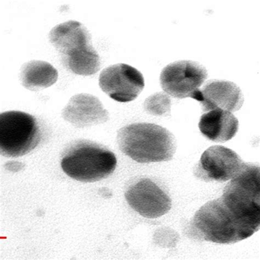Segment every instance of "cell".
I'll list each match as a JSON object with an SVG mask.
<instances>
[{"mask_svg": "<svg viewBox=\"0 0 260 260\" xmlns=\"http://www.w3.org/2000/svg\"><path fill=\"white\" fill-rule=\"evenodd\" d=\"M49 38L68 71L90 76L100 70V55L92 46L90 32L83 24L72 20L59 24L51 29Z\"/></svg>", "mask_w": 260, "mask_h": 260, "instance_id": "obj_1", "label": "cell"}, {"mask_svg": "<svg viewBox=\"0 0 260 260\" xmlns=\"http://www.w3.org/2000/svg\"><path fill=\"white\" fill-rule=\"evenodd\" d=\"M117 142L123 153L140 163L169 161L176 149L173 134L151 123H135L122 127Z\"/></svg>", "mask_w": 260, "mask_h": 260, "instance_id": "obj_2", "label": "cell"}, {"mask_svg": "<svg viewBox=\"0 0 260 260\" xmlns=\"http://www.w3.org/2000/svg\"><path fill=\"white\" fill-rule=\"evenodd\" d=\"M189 227L190 236L198 240L221 244L240 242L255 233L239 221L220 198L198 210Z\"/></svg>", "mask_w": 260, "mask_h": 260, "instance_id": "obj_3", "label": "cell"}, {"mask_svg": "<svg viewBox=\"0 0 260 260\" xmlns=\"http://www.w3.org/2000/svg\"><path fill=\"white\" fill-rule=\"evenodd\" d=\"M115 154L97 143L81 141L67 150L61 161L63 172L72 179L94 182L106 179L114 172Z\"/></svg>", "mask_w": 260, "mask_h": 260, "instance_id": "obj_4", "label": "cell"}, {"mask_svg": "<svg viewBox=\"0 0 260 260\" xmlns=\"http://www.w3.org/2000/svg\"><path fill=\"white\" fill-rule=\"evenodd\" d=\"M39 123L34 116L12 111L0 114V153L6 157L22 156L35 149L42 140Z\"/></svg>", "mask_w": 260, "mask_h": 260, "instance_id": "obj_5", "label": "cell"}, {"mask_svg": "<svg viewBox=\"0 0 260 260\" xmlns=\"http://www.w3.org/2000/svg\"><path fill=\"white\" fill-rule=\"evenodd\" d=\"M207 77V70L202 64L184 60L175 61L164 68L160 82L162 90L173 98L195 99Z\"/></svg>", "mask_w": 260, "mask_h": 260, "instance_id": "obj_6", "label": "cell"}, {"mask_svg": "<svg viewBox=\"0 0 260 260\" xmlns=\"http://www.w3.org/2000/svg\"><path fill=\"white\" fill-rule=\"evenodd\" d=\"M99 85L102 90L113 100L126 103L138 97L145 87V80L142 73L136 68L119 63L102 71Z\"/></svg>", "mask_w": 260, "mask_h": 260, "instance_id": "obj_7", "label": "cell"}, {"mask_svg": "<svg viewBox=\"0 0 260 260\" xmlns=\"http://www.w3.org/2000/svg\"><path fill=\"white\" fill-rule=\"evenodd\" d=\"M244 162L234 150L214 146L203 153L194 174L198 179L207 182H224L235 177Z\"/></svg>", "mask_w": 260, "mask_h": 260, "instance_id": "obj_8", "label": "cell"}, {"mask_svg": "<svg viewBox=\"0 0 260 260\" xmlns=\"http://www.w3.org/2000/svg\"><path fill=\"white\" fill-rule=\"evenodd\" d=\"M259 184V166L244 162L224 188L222 196L248 213L260 214Z\"/></svg>", "mask_w": 260, "mask_h": 260, "instance_id": "obj_9", "label": "cell"}, {"mask_svg": "<svg viewBox=\"0 0 260 260\" xmlns=\"http://www.w3.org/2000/svg\"><path fill=\"white\" fill-rule=\"evenodd\" d=\"M125 198L134 210L149 218L166 214L172 206L170 198L148 179H142L130 186L126 191Z\"/></svg>", "mask_w": 260, "mask_h": 260, "instance_id": "obj_10", "label": "cell"}, {"mask_svg": "<svg viewBox=\"0 0 260 260\" xmlns=\"http://www.w3.org/2000/svg\"><path fill=\"white\" fill-rule=\"evenodd\" d=\"M61 115L66 121L78 128L104 124L109 117L101 101L87 93L74 95L63 108Z\"/></svg>", "mask_w": 260, "mask_h": 260, "instance_id": "obj_11", "label": "cell"}, {"mask_svg": "<svg viewBox=\"0 0 260 260\" xmlns=\"http://www.w3.org/2000/svg\"><path fill=\"white\" fill-rule=\"evenodd\" d=\"M197 101L205 112L220 109L231 112L241 109L244 97L241 88L233 82L212 80L201 90Z\"/></svg>", "mask_w": 260, "mask_h": 260, "instance_id": "obj_12", "label": "cell"}, {"mask_svg": "<svg viewBox=\"0 0 260 260\" xmlns=\"http://www.w3.org/2000/svg\"><path fill=\"white\" fill-rule=\"evenodd\" d=\"M198 125L205 138L216 142H225L236 136L239 121L231 112L216 109L204 114Z\"/></svg>", "mask_w": 260, "mask_h": 260, "instance_id": "obj_13", "label": "cell"}, {"mask_svg": "<svg viewBox=\"0 0 260 260\" xmlns=\"http://www.w3.org/2000/svg\"><path fill=\"white\" fill-rule=\"evenodd\" d=\"M58 78L57 70L45 61L31 60L20 68V83L30 91H39L49 87L56 83Z\"/></svg>", "mask_w": 260, "mask_h": 260, "instance_id": "obj_14", "label": "cell"}, {"mask_svg": "<svg viewBox=\"0 0 260 260\" xmlns=\"http://www.w3.org/2000/svg\"><path fill=\"white\" fill-rule=\"evenodd\" d=\"M144 107L146 111L150 114L166 116L170 113L171 100L167 94L156 93L146 99Z\"/></svg>", "mask_w": 260, "mask_h": 260, "instance_id": "obj_15", "label": "cell"}, {"mask_svg": "<svg viewBox=\"0 0 260 260\" xmlns=\"http://www.w3.org/2000/svg\"><path fill=\"white\" fill-rule=\"evenodd\" d=\"M5 167L7 169L11 171V172H17L23 168V165L22 163L18 162H9L7 163Z\"/></svg>", "mask_w": 260, "mask_h": 260, "instance_id": "obj_16", "label": "cell"}, {"mask_svg": "<svg viewBox=\"0 0 260 260\" xmlns=\"http://www.w3.org/2000/svg\"><path fill=\"white\" fill-rule=\"evenodd\" d=\"M100 191L103 197L108 198L109 197H111L112 196L111 191H109V189L106 188H102Z\"/></svg>", "mask_w": 260, "mask_h": 260, "instance_id": "obj_17", "label": "cell"}]
</instances>
